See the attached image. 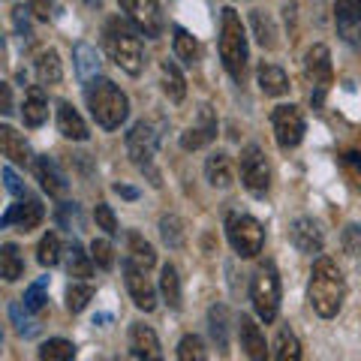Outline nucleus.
<instances>
[{
    "mask_svg": "<svg viewBox=\"0 0 361 361\" xmlns=\"http://www.w3.org/2000/svg\"><path fill=\"white\" fill-rule=\"evenodd\" d=\"M307 298H310V307L319 313L322 319H331V316L341 313L343 298H346V283H343V274L334 259L319 256L313 262Z\"/></svg>",
    "mask_w": 361,
    "mask_h": 361,
    "instance_id": "obj_1",
    "label": "nucleus"
},
{
    "mask_svg": "<svg viewBox=\"0 0 361 361\" xmlns=\"http://www.w3.org/2000/svg\"><path fill=\"white\" fill-rule=\"evenodd\" d=\"M103 42L109 58L115 61L123 73L139 75L145 70V49H142V33L130 18L111 16L103 27Z\"/></svg>",
    "mask_w": 361,
    "mask_h": 361,
    "instance_id": "obj_2",
    "label": "nucleus"
},
{
    "mask_svg": "<svg viewBox=\"0 0 361 361\" xmlns=\"http://www.w3.org/2000/svg\"><path fill=\"white\" fill-rule=\"evenodd\" d=\"M85 99H87L90 115H94V121L103 130H118L130 115L127 94H123L115 82H109V78H103V75L85 85Z\"/></svg>",
    "mask_w": 361,
    "mask_h": 361,
    "instance_id": "obj_3",
    "label": "nucleus"
},
{
    "mask_svg": "<svg viewBox=\"0 0 361 361\" xmlns=\"http://www.w3.org/2000/svg\"><path fill=\"white\" fill-rule=\"evenodd\" d=\"M220 61L226 66V73L241 85L247 75L250 51H247V30L241 25V16L232 6H226L220 13Z\"/></svg>",
    "mask_w": 361,
    "mask_h": 361,
    "instance_id": "obj_4",
    "label": "nucleus"
},
{
    "mask_svg": "<svg viewBox=\"0 0 361 361\" xmlns=\"http://www.w3.org/2000/svg\"><path fill=\"white\" fill-rule=\"evenodd\" d=\"M157 142H160V135H157V130L148 121H139L127 133V151H130L133 166L148 175L154 187H160L163 178H160V169H157Z\"/></svg>",
    "mask_w": 361,
    "mask_h": 361,
    "instance_id": "obj_5",
    "label": "nucleus"
},
{
    "mask_svg": "<svg viewBox=\"0 0 361 361\" xmlns=\"http://www.w3.org/2000/svg\"><path fill=\"white\" fill-rule=\"evenodd\" d=\"M250 301L253 310L262 322H274L280 310V274L274 262H265L256 268V274L250 280Z\"/></svg>",
    "mask_w": 361,
    "mask_h": 361,
    "instance_id": "obj_6",
    "label": "nucleus"
},
{
    "mask_svg": "<svg viewBox=\"0 0 361 361\" xmlns=\"http://www.w3.org/2000/svg\"><path fill=\"white\" fill-rule=\"evenodd\" d=\"M226 238H229L232 250L241 259H253L262 253V247H265V229L250 214L232 211L229 217H226Z\"/></svg>",
    "mask_w": 361,
    "mask_h": 361,
    "instance_id": "obj_7",
    "label": "nucleus"
},
{
    "mask_svg": "<svg viewBox=\"0 0 361 361\" xmlns=\"http://www.w3.org/2000/svg\"><path fill=\"white\" fill-rule=\"evenodd\" d=\"M271 123H274V139L283 151L298 148L304 139V130H307V121H304V111L298 106H277L274 115H271Z\"/></svg>",
    "mask_w": 361,
    "mask_h": 361,
    "instance_id": "obj_8",
    "label": "nucleus"
},
{
    "mask_svg": "<svg viewBox=\"0 0 361 361\" xmlns=\"http://www.w3.org/2000/svg\"><path fill=\"white\" fill-rule=\"evenodd\" d=\"M241 180L253 196H265L271 187V169L259 145H247L241 151Z\"/></svg>",
    "mask_w": 361,
    "mask_h": 361,
    "instance_id": "obj_9",
    "label": "nucleus"
},
{
    "mask_svg": "<svg viewBox=\"0 0 361 361\" xmlns=\"http://www.w3.org/2000/svg\"><path fill=\"white\" fill-rule=\"evenodd\" d=\"M121 9L148 39H157L163 33V13L157 0H121Z\"/></svg>",
    "mask_w": 361,
    "mask_h": 361,
    "instance_id": "obj_10",
    "label": "nucleus"
},
{
    "mask_svg": "<svg viewBox=\"0 0 361 361\" xmlns=\"http://www.w3.org/2000/svg\"><path fill=\"white\" fill-rule=\"evenodd\" d=\"M123 280H127V289H130V298H133L135 307L145 310V313H151L157 307V289L148 280V271L123 262Z\"/></svg>",
    "mask_w": 361,
    "mask_h": 361,
    "instance_id": "obj_11",
    "label": "nucleus"
},
{
    "mask_svg": "<svg viewBox=\"0 0 361 361\" xmlns=\"http://www.w3.org/2000/svg\"><path fill=\"white\" fill-rule=\"evenodd\" d=\"M214 139H217V115L211 111V106H202L199 109V121L193 123V127H187L184 133H180V148L184 151H199Z\"/></svg>",
    "mask_w": 361,
    "mask_h": 361,
    "instance_id": "obj_12",
    "label": "nucleus"
},
{
    "mask_svg": "<svg viewBox=\"0 0 361 361\" xmlns=\"http://www.w3.org/2000/svg\"><path fill=\"white\" fill-rule=\"evenodd\" d=\"M45 217V208H42V202L39 199H33V196H25V199H18V205H13L6 214H4V220H0V226H18L21 232H33L37 226L42 223Z\"/></svg>",
    "mask_w": 361,
    "mask_h": 361,
    "instance_id": "obj_13",
    "label": "nucleus"
},
{
    "mask_svg": "<svg viewBox=\"0 0 361 361\" xmlns=\"http://www.w3.org/2000/svg\"><path fill=\"white\" fill-rule=\"evenodd\" d=\"M130 355L133 361H163L160 341H157L154 329H148L145 322L130 325Z\"/></svg>",
    "mask_w": 361,
    "mask_h": 361,
    "instance_id": "obj_14",
    "label": "nucleus"
},
{
    "mask_svg": "<svg viewBox=\"0 0 361 361\" xmlns=\"http://www.w3.org/2000/svg\"><path fill=\"white\" fill-rule=\"evenodd\" d=\"M304 73H307V78L316 85V87H322V90H329L331 85V51H329V45H322V42H316L307 49V54H304Z\"/></svg>",
    "mask_w": 361,
    "mask_h": 361,
    "instance_id": "obj_15",
    "label": "nucleus"
},
{
    "mask_svg": "<svg viewBox=\"0 0 361 361\" xmlns=\"http://www.w3.org/2000/svg\"><path fill=\"white\" fill-rule=\"evenodd\" d=\"M289 241L295 244V250L301 253H307V256H316V253H322V229L316 226L310 217H298V220H292L289 226Z\"/></svg>",
    "mask_w": 361,
    "mask_h": 361,
    "instance_id": "obj_16",
    "label": "nucleus"
},
{
    "mask_svg": "<svg viewBox=\"0 0 361 361\" xmlns=\"http://www.w3.org/2000/svg\"><path fill=\"white\" fill-rule=\"evenodd\" d=\"M337 30L349 45H361V0H334Z\"/></svg>",
    "mask_w": 361,
    "mask_h": 361,
    "instance_id": "obj_17",
    "label": "nucleus"
},
{
    "mask_svg": "<svg viewBox=\"0 0 361 361\" xmlns=\"http://www.w3.org/2000/svg\"><path fill=\"white\" fill-rule=\"evenodd\" d=\"M33 172H37V180L39 187L49 193L51 199H63L70 184H66V175L61 172V166L51 160V157H37V163H33Z\"/></svg>",
    "mask_w": 361,
    "mask_h": 361,
    "instance_id": "obj_18",
    "label": "nucleus"
},
{
    "mask_svg": "<svg viewBox=\"0 0 361 361\" xmlns=\"http://www.w3.org/2000/svg\"><path fill=\"white\" fill-rule=\"evenodd\" d=\"M238 334H241V349L247 353V358H250V361H268L265 334L253 322V316H247V313L238 316Z\"/></svg>",
    "mask_w": 361,
    "mask_h": 361,
    "instance_id": "obj_19",
    "label": "nucleus"
},
{
    "mask_svg": "<svg viewBox=\"0 0 361 361\" xmlns=\"http://www.w3.org/2000/svg\"><path fill=\"white\" fill-rule=\"evenodd\" d=\"M205 178H208V184L211 187H232V180H235V169H232V160H229V154H223V151H214L208 160H205Z\"/></svg>",
    "mask_w": 361,
    "mask_h": 361,
    "instance_id": "obj_20",
    "label": "nucleus"
},
{
    "mask_svg": "<svg viewBox=\"0 0 361 361\" xmlns=\"http://www.w3.org/2000/svg\"><path fill=\"white\" fill-rule=\"evenodd\" d=\"M0 148H4V157L9 163H16V166H27L30 163V145L21 139L9 123L0 127Z\"/></svg>",
    "mask_w": 361,
    "mask_h": 361,
    "instance_id": "obj_21",
    "label": "nucleus"
},
{
    "mask_svg": "<svg viewBox=\"0 0 361 361\" xmlns=\"http://www.w3.org/2000/svg\"><path fill=\"white\" fill-rule=\"evenodd\" d=\"M58 130L63 139H73V142H85L87 139V123L82 121V115L70 106V103H58Z\"/></svg>",
    "mask_w": 361,
    "mask_h": 361,
    "instance_id": "obj_22",
    "label": "nucleus"
},
{
    "mask_svg": "<svg viewBox=\"0 0 361 361\" xmlns=\"http://www.w3.org/2000/svg\"><path fill=\"white\" fill-rule=\"evenodd\" d=\"M73 61H75V73H78V78H82L85 85L94 82V78H99V66H103V61H99L94 45L78 42L73 49Z\"/></svg>",
    "mask_w": 361,
    "mask_h": 361,
    "instance_id": "obj_23",
    "label": "nucleus"
},
{
    "mask_svg": "<svg viewBox=\"0 0 361 361\" xmlns=\"http://www.w3.org/2000/svg\"><path fill=\"white\" fill-rule=\"evenodd\" d=\"M21 118H25V123L30 130L42 127L45 121H49V99H45L42 87H30L27 97H25V106H21Z\"/></svg>",
    "mask_w": 361,
    "mask_h": 361,
    "instance_id": "obj_24",
    "label": "nucleus"
},
{
    "mask_svg": "<svg viewBox=\"0 0 361 361\" xmlns=\"http://www.w3.org/2000/svg\"><path fill=\"white\" fill-rule=\"evenodd\" d=\"M123 262H130V265L142 268V271H151L157 265V253L139 232H130L127 235V259H123Z\"/></svg>",
    "mask_w": 361,
    "mask_h": 361,
    "instance_id": "obj_25",
    "label": "nucleus"
},
{
    "mask_svg": "<svg viewBox=\"0 0 361 361\" xmlns=\"http://www.w3.org/2000/svg\"><path fill=\"white\" fill-rule=\"evenodd\" d=\"M208 331L220 353H229V310H226V304H214L208 310Z\"/></svg>",
    "mask_w": 361,
    "mask_h": 361,
    "instance_id": "obj_26",
    "label": "nucleus"
},
{
    "mask_svg": "<svg viewBox=\"0 0 361 361\" xmlns=\"http://www.w3.org/2000/svg\"><path fill=\"white\" fill-rule=\"evenodd\" d=\"M259 90H262L265 97H283V94H289L286 73L280 70V66H274V63H262V66H259Z\"/></svg>",
    "mask_w": 361,
    "mask_h": 361,
    "instance_id": "obj_27",
    "label": "nucleus"
},
{
    "mask_svg": "<svg viewBox=\"0 0 361 361\" xmlns=\"http://www.w3.org/2000/svg\"><path fill=\"white\" fill-rule=\"evenodd\" d=\"M172 39H175V58L184 66H196L202 58V49H199V39L193 33L184 27H172Z\"/></svg>",
    "mask_w": 361,
    "mask_h": 361,
    "instance_id": "obj_28",
    "label": "nucleus"
},
{
    "mask_svg": "<svg viewBox=\"0 0 361 361\" xmlns=\"http://www.w3.org/2000/svg\"><path fill=\"white\" fill-rule=\"evenodd\" d=\"M160 75H163L166 97L172 99V103H180V99L187 97V82H184V75H180L178 63L175 61H160Z\"/></svg>",
    "mask_w": 361,
    "mask_h": 361,
    "instance_id": "obj_29",
    "label": "nucleus"
},
{
    "mask_svg": "<svg viewBox=\"0 0 361 361\" xmlns=\"http://www.w3.org/2000/svg\"><path fill=\"white\" fill-rule=\"evenodd\" d=\"M25 274V259H21L16 244H4L0 247V277L6 283H16V280Z\"/></svg>",
    "mask_w": 361,
    "mask_h": 361,
    "instance_id": "obj_30",
    "label": "nucleus"
},
{
    "mask_svg": "<svg viewBox=\"0 0 361 361\" xmlns=\"http://www.w3.org/2000/svg\"><path fill=\"white\" fill-rule=\"evenodd\" d=\"M37 78H39V85H58L63 78V66L54 49H45L37 58Z\"/></svg>",
    "mask_w": 361,
    "mask_h": 361,
    "instance_id": "obj_31",
    "label": "nucleus"
},
{
    "mask_svg": "<svg viewBox=\"0 0 361 361\" xmlns=\"http://www.w3.org/2000/svg\"><path fill=\"white\" fill-rule=\"evenodd\" d=\"M160 295L172 310H180V277L175 265H169V262L160 268Z\"/></svg>",
    "mask_w": 361,
    "mask_h": 361,
    "instance_id": "obj_32",
    "label": "nucleus"
},
{
    "mask_svg": "<svg viewBox=\"0 0 361 361\" xmlns=\"http://www.w3.org/2000/svg\"><path fill=\"white\" fill-rule=\"evenodd\" d=\"M66 271H70V277H90V271H94V259L90 253H85V247L78 241H70L66 247Z\"/></svg>",
    "mask_w": 361,
    "mask_h": 361,
    "instance_id": "obj_33",
    "label": "nucleus"
},
{
    "mask_svg": "<svg viewBox=\"0 0 361 361\" xmlns=\"http://www.w3.org/2000/svg\"><path fill=\"white\" fill-rule=\"evenodd\" d=\"M250 25H253V33H256V39L262 49H277V27H274V21H271L262 9H253V16H250Z\"/></svg>",
    "mask_w": 361,
    "mask_h": 361,
    "instance_id": "obj_34",
    "label": "nucleus"
},
{
    "mask_svg": "<svg viewBox=\"0 0 361 361\" xmlns=\"http://www.w3.org/2000/svg\"><path fill=\"white\" fill-rule=\"evenodd\" d=\"M160 238L166 247H172V250H180L187 241V232H184V223H180V217H175V214H166V217L160 220Z\"/></svg>",
    "mask_w": 361,
    "mask_h": 361,
    "instance_id": "obj_35",
    "label": "nucleus"
},
{
    "mask_svg": "<svg viewBox=\"0 0 361 361\" xmlns=\"http://www.w3.org/2000/svg\"><path fill=\"white\" fill-rule=\"evenodd\" d=\"M274 358L277 361H301V343L292 329H280L277 331V343H274Z\"/></svg>",
    "mask_w": 361,
    "mask_h": 361,
    "instance_id": "obj_36",
    "label": "nucleus"
},
{
    "mask_svg": "<svg viewBox=\"0 0 361 361\" xmlns=\"http://www.w3.org/2000/svg\"><path fill=\"white\" fill-rule=\"evenodd\" d=\"M39 361H75V346L63 337H51L39 346Z\"/></svg>",
    "mask_w": 361,
    "mask_h": 361,
    "instance_id": "obj_37",
    "label": "nucleus"
},
{
    "mask_svg": "<svg viewBox=\"0 0 361 361\" xmlns=\"http://www.w3.org/2000/svg\"><path fill=\"white\" fill-rule=\"evenodd\" d=\"M9 319H13L16 331H18L21 337H37V334H39V322H37V319H30V310H27V307L21 310V304H18V301L9 304Z\"/></svg>",
    "mask_w": 361,
    "mask_h": 361,
    "instance_id": "obj_38",
    "label": "nucleus"
},
{
    "mask_svg": "<svg viewBox=\"0 0 361 361\" xmlns=\"http://www.w3.org/2000/svg\"><path fill=\"white\" fill-rule=\"evenodd\" d=\"M178 361H208L205 341H202L199 334L180 337V343H178Z\"/></svg>",
    "mask_w": 361,
    "mask_h": 361,
    "instance_id": "obj_39",
    "label": "nucleus"
},
{
    "mask_svg": "<svg viewBox=\"0 0 361 361\" xmlns=\"http://www.w3.org/2000/svg\"><path fill=\"white\" fill-rule=\"evenodd\" d=\"M37 259H39V265H45V268H54L61 262V241H58V235L54 232L42 235V241L37 247Z\"/></svg>",
    "mask_w": 361,
    "mask_h": 361,
    "instance_id": "obj_40",
    "label": "nucleus"
},
{
    "mask_svg": "<svg viewBox=\"0 0 361 361\" xmlns=\"http://www.w3.org/2000/svg\"><path fill=\"white\" fill-rule=\"evenodd\" d=\"M90 298H94V286L90 283H70V289H66V310L82 313Z\"/></svg>",
    "mask_w": 361,
    "mask_h": 361,
    "instance_id": "obj_41",
    "label": "nucleus"
},
{
    "mask_svg": "<svg viewBox=\"0 0 361 361\" xmlns=\"http://www.w3.org/2000/svg\"><path fill=\"white\" fill-rule=\"evenodd\" d=\"M90 259H94V265L109 271L111 265H115V247H111L106 238H97L94 244H90Z\"/></svg>",
    "mask_w": 361,
    "mask_h": 361,
    "instance_id": "obj_42",
    "label": "nucleus"
},
{
    "mask_svg": "<svg viewBox=\"0 0 361 361\" xmlns=\"http://www.w3.org/2000/svg\"><path fill=\"white\" fill-rule=\"evenodd\" d=\"M45 286H49V277H39L27 292H25V307L30 313H39L45 307Z\"/></svg>",
    "mask_w": 361,
    "mask_h": 361,
    "instance_id": "obj_43",
    "label": "nucleus"
},
{
    "mask_svg": "<svg viewBox=\"0 0 361 361\" xmlns=\"http://www.w3.org/2000/svg\"><path fill=\"white\" fill-rule=\"evenodd\" d=\"M94 220H97V226H99V229H103L106 235H118V217H115V211H111L106 202H97Z\"/></svg>",
    "mask_w": 361,
    "mask_h": 361,
    "instance_id": "obj_44",
    "label": "nucleus"
},
{
    "mask_svg": "<svg viewBox=\"0 0 361 361\" xmlns=\"http://www.w3.org/2000/svg\"><path fill=\"white\" fill-rule=\"evenodd\" d=\"M341 244H343V250L349 256H358L361 253V226L358 223H349L343 235H341Z\"/></svg>",
    "mask_w": 361,
    "mask_h": 361,
    "instance_id": "obj_45",
    "label": "nucleus"
},
{
    "mask_svg": "<svg viewBox=\"0 0 361 361\" xmlns=\"http://www.w3.org/2000/svg\"><path fill=\"white\" fill-rule=\"evenodd\" d=\"M30 9H25V6H16L13 9V25H16V30H18V37L25 39V42H33V27H30Z\"/></svg>",
    "mask_w": 361,
    "mask_h": 361,
    "instance_id": "obj_46",
    "label": "nucleus"
},
{
    "mask_svg": "<svg viewBox=\"0 0 361 361\" xmlns=\"http://www.w3.org/2000/svg\"><path fill=\"white\" fill-rule=\"evenodd\" d=\"M58 223L63 226V229H70V232H73V223L82 226V214H78L75 202H63V205L58 208Z\"/></svg>",
    "mask_w": 361,
    "mask_h": 361,
    "instance_id": "obj_47",
    "label": "nucleus"
},
{
    "mask_svg": "<svg viewBox=\"0 0 361 361\" xmlns=\"http://www.w3.org/2000/svg\"><path fill=\"white\" fill-rule=\"evenodd\" d=\"M4 187H6V193L16 196V199H25V196H27V190H25V184L18 180V175L13 172V166H4Z\"/></svg>",
    "mask_w": 361,
    "mask_h": 361,
    "instance_id": "obj_48",
    "label": "nucleus"
},
{
    "mask_svg": "<svg viewBox=\"0 0 361 361\" xmlns=\"http://www.w3.org/2000/svg\"><path fill=\"white\" fill-rule=\"evenodd\" d=\"M51 6H54V0H27V9L37 18H42V21H49V16H51Z\"/></svg>",
    "mask_w": 361,
    "mask_h": 361,
    "instance_id": "obj_49",
    "label": "nucleus"
},
{
    "mask_svg": "<svg viewBox=\"0 0 361 361\" xmlns=\"http://www.w3.org/2000/svg\"><path fill=\"white\" fill-rule=\"evenodd\" d=\"M0 99H4V115H13V90H9L6 82H0Z\"/></svg>",
    "mask_w": 361,
    "mask_h": 361,
    "instance_id": "obj_50",
    "label": "nucleus"
},
{
    "mask_svg": "<svg viewBox=\"0 0 361 361\" xmlns=\"http://www.w3.org/2000/svg\"><path fill=\"white\" fill-rule=\"evenodd\" d=\"M343 163L353 169V172L361 178V154H355V151H349V154H343Z\"/></svg>",
    "mask_w": 361,
    "mask_h": 361,
    "instance_id": "obj_51",
    "label": "nucleus"
},
{
    "mask_svg": "<svg viewBox=\"0 0 361 361\" xmlns=\"http://www.w3.org/2000/svg\"><path fill=\"white\" fill-rule=\"evenodd\" d=\"M115 193L123 196V199H139V190L130 187V184H115Z\"/></svg>",
    "mask_w": 361,
    "mask_h": 361,
    "instance_id": "obj_52",
    "label": "nucleus"
},
{
    "mask_svg": "<svg viewBox=\"0 0 361 361\" xmlns=\"http://www.w3.org/2000/svg\"><path fill=\"white\" fill-rule=\"evenodd\" d=\"M85 6H90V9H97V6H103V0H82Z\"/></svg>",
    "mask_w": 361,
    "mask_h": 361,
    "instance_id": "obj_53",
    "label": "nucleus"
}]
</instances>
